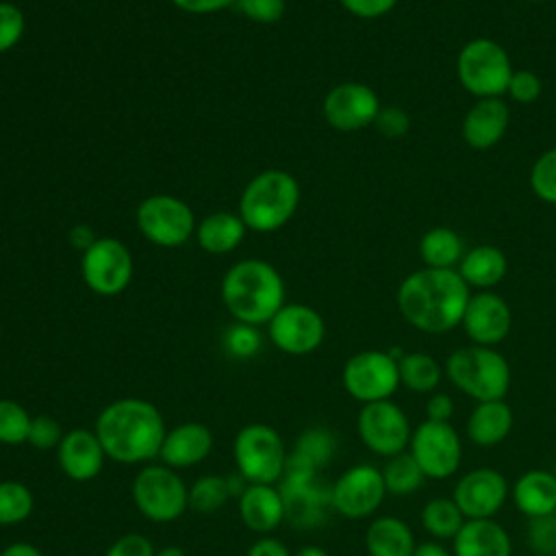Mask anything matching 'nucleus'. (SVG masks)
Segmentation results:
<instances>
[{
	"mask_svg": "<svg viewBox=\"0 0 556 556\" xmlns=\"http://www.w3.org/2000/svg\"><path fill=\"white\" fill-rule=\"evenodd\" d=\"M135 271L130 250L115 237H98L80 254V276L89 291L102 298L119 295L128 289Z\"/></svg>",
	"mask_w": 556,
	"mask_h": 556,
	"instance_id": "9d476101",
	"label": "nucleus"
},
{
	"mask_svg": "<svg viewBox=\"0 0 556 556\" xmlns=\"http://www.w3.org/2000/svg\"><path fill=\"white\" fill-rule=\"evenodd\" d=\"M300 206V182L285 169H265L248 180L239 198V217L254 232L282 228Z\"/></svg>",
	"mask_w": 556,
	"mask_h": 556,
	"instance_id": "20e7f679",
	"label": "nucleus"
},
{
	"mask_svg": "<svg viewBox=\"0 0 556 556\" xmlns=\"http://www.w3.org/2000/svg\"><path fill=\"white\" fill-rule=\"evenodd\" d=\"M445 378L469 400H504L510 389V365L502 352L486 345L454 350L443 365Z\"/></svg>",
	"mask_w": 556,
	"mask_h": 556,
	"instance_id": "39448f33",
	"label": "nucleus"
},
{
	"mask_svg": "<svg viewBox=\"0 0 556 556\" xmlns=\"http://www.w3.org/2000/svg\"><path fill=\"white\" fill-rule=\"evenodd\" d=\"M387 495L380 467L358 463L330 484V508L345 519H365L382 506Z\"/></svg>",
	"mask_w": 556,
	"mask_h": 556,
	"instance_id": "4468645a",
	"label": "nucleus"
},
{
	"mask_svg": "<svg viewBox=\"0 0 556 556\" xmlns=\"http://www.w3.org/2000/svg\"><path fill=\"white\" fill-rule=\"evenodd\" d=\"M267 334L276 350L289 356H306L324 343L326 321L308 304L285 302L269 319Z\"/></svg>",
	"mask_w": 556,
	"mask_h": 556,
	"instance_id": "2eb2a0df",
	"label": "nucleus"
},
{
	"mask_svg": "<svg viewBox=\"0 0 556 556\" xmlns=\"http://www.w3.org/2000/svg\"><path fill=\"white\" fill-rule=\"evenodd\" d=\"M141 237L159 248H178L195 235V215L191 206L169 193H154L139 202L135 213Z\"/></svg>",
	"mask_w": 556,
	"mask_h": 556,
	"instance_id": "1a4fd4ad",
	"label": "nucleus"
},
{
	"mask_svg": "<svg viewBox=\"0 0 556 556\" xmlns=\"http://www.w3.org/2000/svg\"><path fill=\"white\" fill-rule=\"evenodd\" d=\"M515 508L528 519L556 513V478L552 469H528L510 484Z\"/></svg>",
	"mask_w": 556,
	"mask_h": 556,
	"instance_id": "b1692460",
	"label": "nucleus"
},
{
	"mask_svg": "<svg viewBox=\"0 0 556 556\" xmlns=\"http://www.w3.org/2000/svg\"><path fill=\"white\" fill-rule=\"evenodd\" d=\"M334 450H337L334 432H330L328 428L315 426V428L304 430L298 437L295 447L289 454V458L308 467V469H313V471H317L319 467H324L332 458Z\"/></svg>",
	"mask_w": 556,
	"mask_h": 556,
	"instance_id": "72a5a7b5",
	"label": "nucleus"
},
{
	"mask_svg": "<svg viewBox=\"0 0 556 556\" xmlns=\"http://www.w3.org/2000/svg\"><path fill=\"white\" fill-rule=\"evenodd\" d=\"M232 7L250 22L276 24L287 11V0H235Z\"/></svg>",
	"mask_w": 556,
	"mask_h": 556,
	"instance_id": "79ce46f5",
	"label": "nucleus"
},
{
	"mask_svg": "<svg viewBox=\"0 0 556 556\" xmlns=\"http://www.w3.org/2000/svg\"><path fill=\"white\" fill-rule=\"evenodd\" d=\"M176 9H180L182 13H191V15H211V13H219L228 7L235 4V0H169Z\"/></svg>",
	"mask_w": 556,
	"mask_h": 556,
	"instance_id": "09e8293b",
	"label": "nucleus"
},
{
	"mask_svg": "<svg viewBox=\"0 0 556 556\" xmlns=\"http://www.w3.org/2000/svg\"><path fill=\"white\" fill-rule=\"evenodd\" d=\"M232 460L248 484H276L287 471L289 452L274 426L252 421L235 434Z\"/></svg>",
	"mask_w": 556,
	"mask_h": 556,
	"instance_id": "423d86ee",
	"label": "nucleus"
},
{
	"mask_svg": "<svg viewBox=\"0 0 556 556\" xmlns=\"http://www.w3.org/2000/svg\"><path fill=\"white\" fill-rule=\"evenodd\" d=\"M343 389L361 404L391 400L400 389L397 361L389 350H363L352 354L341 371Z\"/></svg>",
	"mask_w": 556,
	"mask_h": 556,
	"instance_id": "f8f14e48",
	"label": "nucleus"
},
{
	"mask_svg": "<svg viewBox=\"0 0 556 556\" xmlns=\"http://www.w3.org/2000/svg\"><path fill=\"white\" fill-rule=\"evenodd\" d=\"M526 543L534 556H556V513L528 519Z\"/></svg>",
	"mask_w": 556,
	"mask_h": 556,
	"instance_id": "4c0bfd02",
	"label": "nucleus"
},
{
	"mask_svg": "<svg viewBox=\"0 0 556 556\" xmlns=\"http://www.w3.org/2000/svg\"><path fill=\"white\" fill-rule=\"evenodd\" d=\"M245 556H293V554L289 552V547L280 539H274V536L265 534L248 547Z\"/></svg>",
	"mask_w": 556,
	"mask_h": 556,
	"instance_id": "8fccbe9b",
	"label": "nucleus"
},
{
	"mask_svg": "<svg viewBox=\"0 0 556 556\" xmlns=\"http://www.w3.org/2000/svg\"><path fill=\"white\" fill-rule=\"evenodd\" d=\"M452 556H513V539L495 519H467L452 539Z\"/></svg>",
	"mask_w": 556,
	"mask_h": 556,
	"instance_id": "5701e85b",
	"label": "nucleus"
},
{
	"mask_svg": "<svg viewBox=\"0 0 556 556\" xmlns=\"http://www.w3.org/2000/svg\"><path fill=\"white\" fill-rule=\"evenodd\" d=\"M26 33V15L15 2L0 0V54L13 50Z\"/></svg>",
	"mask_w": 556,
	"mask_h": 556,
	"instance_id": "58836bf2",
	"label": "nucleus"
},
{
	"mask_svg": "<svg viewBox=\"0 0 556 556\" xmlns=\"http://www.w3.org/2000/svg\"><path fill=\"white\" fill-rule=\"evenodd\" d=\"M400 387L413 393H432L441 384L445 371L443 365L426 352H404L397 358Z\"/></svg>",
	"mask_w": 556,
	"mask_h": 556,
	"instance_id": "c756f323",
	"label": "nucleus"
},
{
	"mask_svg": "<svg viewBox=\"0 0 556 556\" xmlns=\"http://www.w3.org/2000/svg\"><path fill=\"white\" fill-rule=\"evenodd\" d=\"M237 510L250 532L265 536L285 521L287 502L276 484H245L237 495Z\"/></svg>",
	"mask_w": 556,
	"mask_h": 556,
	"instance_id": "412c9836",
	"label": "nucleus"
},
{
	"mask_svg": "<svg viewBox=\"0 0 556 556\" xmlns=\"http://www.w3.org/2000/svg\"><path fill=\"white\" fill-rule=\"evenodd\" d=\"M130 497L148 521L172 523L189 508V484L178 469L163 463H148L135 473Z\"/></svg>",
	"mask_w": 556,
	"mask_h": 556,
	"instance_id": "0eeeda50",
	"label": "nucleus"
},
{
	"mask_svg": "<svg viewBox=\"0 0 556 556\" xmlns=\"http://www.w3.org/2000/svg\"><path fill=\"white\" fill-rule=\"evenodd\" d=\"M248 232V226L232 211H213L195 226V241L206 254H228L237 250Z\"/></svg>",
	"mask_w": 556,
	"mask_h": 556,
	"instance_id": "a878e982",
	"label": "nucleus"
},
{
	"mask_svg": "<svg viewBox=\"0 0 556 556\" xmlns=\"http://www.w3.org/2000/svg\"><path fill=\"white\" fill-rule=\"evenodd\" d=\"M154 556H187V554H185V549L178 547V545H165V547H159V549L154 552Z\"/></svg>",
	"mask_w": 556,
	"mask_h": 556,
	"instance_id": "5fc2aeb1",
	"label": "nucleus"
},
{
	"mask_svg": "<svg viewBox=\"0 0 556 556\" xmlns=\"http://www.w3.org/2000/svg\"><path fill=\"white\" fill-rule=\"evenodd\" d=\"M339 4L354 17L378 20L393 11L397 0H339Z\"/></svg>",
	"mask_w": 556,
	"mask_h": 556,
	"instance_id": "49530a36",
	"label": "nucleus"
},
{
	"mask_svg": "<svg viewBox=\"0 0 556 556\" xmlns=\"http://www.w3.org/2000/svg\"><path fill=\"white\" fill-rule=\"evenodd\" d=\"M508 269V261L504 252L497 245H476L467 250L458 263V274L460 278L480 291H489L495 287L500 280H504Z\"/></svg>",
	"mask_w": 556,
	"mask_h": 556,
	"instance_id": "cd10ccee",
	"label": "nucleus"
},
{
	"mask_svg": "<svg viewBox=\"0 0 556 556\" xmlns=\"http://www.w3.org/2000/svg\"><path fill=\"white\" fill-rule=\"evenodd\" d=\"M460 326L473 345L495 348L508 337L513 313L502 295L493 291H478L471 293Z\"/></svg>",
	"mask_w": 556,
	"mask_h": 556,
	"instance_id": "a211bd4d",
	"label": "nucleus"
},
{
	"mask_svg": "<svg viewBox=\"0 0 556 556\" xmlns=\"http://www.w3.org/2000/svg\"><path fill=\"white\" fill-rule=\"evenodd\" d=\"M413 556H452V549H447V547L443 545V541L430 539V541L417 543Z\"/></svg>",
	"mask_w": 556,
	"mask_h": 556,
	"instance_id": "3c124183",
	"label": "nucleus"
},
{
	"mask_svg": "<svg viewBox=\"0 0 556 556\" xmlns=\"http://www.w3.org/2000/svg\"><path fill=\"white\" fill-rule=\"evenodd\" d=\"M528 2H541V0H528Z\"/></svg>",
	"mask_w": 556,
	"mask_h": 556,
	"instance_id": "4d7b16f0",
	"label": "nucleus"
},
{
	"mask_svg": "<svg viewBox=\"0 0 556 556\" xmlns=\"http://www.w3.org/2000/svg\"><path fill=\"white\" fill-rule=\"evenodd\" d=\"M424 530L434 541H452L467 521L452 497H430L419 513Z\"/></svg>",
	"mask_w": 556,
	"mask_h": 556,
	"instance_id": "2f4dec72",
	"label": "nucleus"
},
{
	"mask_svg": "<svg viewBox=\"0 0 556 556\" xmlns=\"http://www.w3.org/2000/svg\"><path fill=\"white\" fill-rule=\"evenodd\" d=\"M213 432L202 421H182L174 428H167L161 443L159 463L172 469H189L204 463L213 452Z\"/></svg>",
	"mask_w": 556,
	"mask_h": 556,
	"instance_id": "aec40b11",
	"label": "nucleus"
},
{
	"mask_svg": "<svg viewBox=\"0 0 556 556\" xmlns=\"http://www.w3.org/2000/svg\"><path fill=\"white\" fill-rule=\"evenodd\" d=\"M63 434L65 432H63L61 424L52 415H33L26 443L39 452H48V450L59 447Z\"/></svg>",
	"mask_w": 556,
	"mask_h": 556,
	"instance_id": "ea45409f",
	"label": "nucleus"
},
{
	"mask_svg": "<svg viewBox=\"0 0 556 556\" xmlns=\"http://www.w3.org/2000/svg\"><path fill=\"white\" fill-rule=\"evenodd\" d=\"M93 432L106 458L119 465H148L159 458L167 426L163 413L152 402L119 397L98 413Z\"/></svg>",
	"mask_w": 556,
	"mask_h": 556,
	"instance_id": "f257e3e1",
	"label": "nucleus"
},
{
	"mask_svg": "<svg viewBox=\"0 0 556 556\" xmlns=\"http://www.w3.org/2000/svg\"><path fill=\"white\" fill-rule=\"evenodd\" d=\"M35 510V495L22 480H0V528L20 526Z\"/></svg>",
	"mask_w": 556,
	"mask_h": 556,
	"instance_id": "f704fd0d",
	"label": "nucleus"
},
{
	"mask_svg": "<svg viewBox=\"0 0 556 556\" xmlns=\"http://www.w3.org/2000/svg\"><path fill=\"white\" fill-rule=\"evenodd\" d=\"M541 89H543V85H541L539 74H534L532 70H517V72H513V76L508 80L506 93L519 104H530V102L539 100Z\"/></svg>",
	"mask_w": 556,
	"mask_h": 556,
	"instance_id": "37998d69",
	"label": "nucleus"
},
{
	"mask_svg": "<svg viewBox=\"0 0 556 556\" xmlns=\"http://www.w3.org/2000/svg\"><path fill=\"white\" fill-rule=\"evenodd\" d=\"M513 424V408L504 400L476 402L465 421V434L478 447H493L510 434Z\"/></svg>",
	"mask_w": 556,
	"mask_h": 556,
	"instance_id": "393cba45",
	"label": "nucleus"
},
{
	"mask_svg": "<svg viewBox=\"0 0 556 556\" xmlns=\"http://www.w3.org/2000/svg\"><path fill=\"white\" fill-rule=\"evenodd\" d=\"M382 471V480L387 486V493L397 495V497H406L417 493L424 482L428 480L421 471V467L417 465V460L406 452H400L391 458H384V465L380 467Z\"/></svg>",
	"mask_w": 556,
	"mask_h": 556,
	"instance_id": "473e14b6",
	"label": "nucleus"
},
{
	"mask_svg": "<svg viewBox=\"0 0 556 556\" xmlns=\"http://www.w3.org/2000/svg\"><path fill=\"white\" fill-rule=\"evenodd\" d=\"M408 454L417 460L428 480H445L460 469L463 439L452 421L424 419L413 428Z\"/></svg>",
	"mask_w": 556,
	"mask_h": 556,
	"instance_id": "9b49d317",
	"label": "nucleus"
},
{
	"mask_svg": "<svg viewBox=\"0 0 556 556\" xmlns=\"http://www.w3.org/2000/svg\"><path fill=\"white\" fill-rule=\"evenodd\" d=\"M56 452L61 471L74 482H89L100 476L106 454L93 428H72L63 434Z\"/></svg>",
	"mask_w": 556,
	"mask_h": 556,
	"instance_id": "6ab92c4d",
	"label": "nucleus"
},
{
	"mask_svg": "<svg viewBox=\"0 0 556 556\" xmlns=\"http://www.w3.org/2000/svg\"><path fill=\"white\" fill-rule=\"evenodd\" d=\"M241 482H245L241 476L237 482L230 476H200L189 484V508H193L195 513H215L224 508L232 495H239L243 491V486H235Z\"/></svg>",
	"mask_w": 556,
	"mask_h": 556,
	"instance_id": "7c9ffc66",
	"label": "nucleus"
},
{
	"mask_svg": "<svg viewBox=\"0 0 556 556\" xmlns=\"http://www.w3.org/2000/svg\"><path fill=\"white\" fill-rule=\"evenodd\" d=\"M530 187L534 195L547 204H556V148L545 150L530 169Z\"/></svg>",
	"mask_w": 556,
	"mask_h": 556,
	"instance_id": "e433bc0d",
	"label": "nucleus"
},
{
	"mask_svg": "<svg viewBox=\"0 0 556 556\" xmlns=\"http://www.w3.org/2000/svg\"><path fill=\"white\" fill-rule=\"evenodd\" d=\"M465 254L463 239L456 230L447 226H434L424 232L419 239V256L426 263V267L434 269H452L460 263Z\"/></svg>",
	"mask_w": 556,
	"mask_h": 556,
	"instance_id": "c85d7f7f",
	"label": "nucleus"
},
{
	"mask_svg": "<svg viewBox=\"0 0 556 556\" xmlns=\"http://www.w3.org/2000/svg\"><path fill=\"white\" fill-rule=\"evenodd\" d=\"M424 413H426V419L430 421H450L454 415V400L447 393L432 391L426 397Z\"/></svg>",
	"mask_w": 556,
	"mask_h": 556,
	"instance_id": "de8ad7c7",
	"label": "nucleus"
},
{
	"mask_svg": "<svg viewBox=\"0 0 556 556\" xmlns=\"http://www.w3.org/2000/svg\"><path fill=\"white\" fill-rule=\"evenodd\" d=\"M356 434L371 454L391 458L408 450L413 426L400 404L393 400H380L361 404L356 415Z\"/></svg>",
	"mask_w": 556,
	"mask_h": 556,
	"instance_id": "ddd939ff",
	"label": "nucleus"
},
{
	"mask_svg": "<svg viewBox=\"0 0 556 556\" xmlns=\"http://www.w3.org/2000/svg\"><path fill=\"white\" fill-rule=\"evenodd\" d=\"M508 497L510 484L506 476L493 467H473L465 471L452 491V500L465 519H493Z\"/></svg>",
	"mask_w": 556,
	"mask_h": 556,
	"instance_id": "dca6fc26",
	"label": "nucleus"
},
{
	"mask_svg": "<svg viewBox=\"0 0 556 556\" xmlns=\"http://www.w3.org/2000/svg\"><path fill=\"white\" fill-rule=\"evenodd\" d=\"M33 415L17 400L0 397V445H22L28 441Z\"/></svg>",
	"mask_w": 556,
	"mask_h": 556,
	"instance_id": "c9c22d12",
	"label": "nucleus"
},
{
	"mask_svg": "<svg viewBox=\"0 0 556 556\" xmlns=\"http://www.w3.org/2000/svg\"><path fill=\"white\" fill-rule=\"evenodd\" d=\"M374 126L382 137L389 139H400L410 130V117L404 109L400 106H380Z\"/></svg>",
	"mask_w": 556,
	"mask_h": 556,
	"instance_id": "c03bdc74",
	"label": "nucleus"
},
{
	"mask_svg": "<svg viewBox=\"0 0 556 556\" xmlns=\"http://www.w3.org/2000/svg\"><path fill=\"white\" fill-rule=\"evenodd\" d=\"M222 302L239 324L267 326L285 304V280L263 258H243L228 267L222 278Z\"/></svg>",
	"mask_w": 556,
	"mask_h": 556,
	"instance_id": "7ed1b4c3",
	"label": "nucleus"
},
{
	"mask_svg": "<svg viewBox=\"0 0 556 556\" xmlns=\"http://www.w3.org/2000/svg\"><path fill=\"white\" fill-rule=\"evenodd\" d=\"M156 547L141 532H126L117 536L104 552V556H154Z\"/></svg>",
	"mask_w": 556,
	"mask_h": 556,
	"instance_id": "a18cd8bd",
	"label": "nucleus"
},
{
	"mask_svg": "<svg viewBox=\"0 0 556 556\" xmlns=\"http://www.w3.org/2000/svg\"><path fill=\"white\" fill-rule=\"evenodd\" d=\"M0 556H43V552L33 545V543H26V541H15V543H9Z\"/></svg>",
	"mask_w": 556,
	"mask_h": 556,
	"instance_id": "603ef678",
	"label": "nucleus"
},
{
	"mask_svg": "<svg viewBox=\"0 0 556 556\" xmlns=\"http://www.w3.org/2000/svg\"><path fill=\"white\" fill-rule=\"evenodd\" d=\"M508 52L489 37L467 41L456 59V74L465 91L480 98H500L506 93L513 76Z\"/></svg>",
	"mask_w": 556,
	"mask_h": 556,
	"instance_id": "6e6552de",
	"label": "nucleus"
},
{
	"mask_svg": "<svg viewBox=\"0 0 556 556\" xmlns=\"http://www.w3.org/2000/svg\"><path fill=\"white\" fill-rule=\"evenodd\" d=\"M552 473H554V478H556V467H554V469H552Z\"/></svg>",
	"mask_w": 556,
	"mask_h": 556,
	"instance_id": "6e6d98bb",
	"label": "nucleus"
},
{
	"mask_svg": "<svg viewBox=\"0 0 556 556\" xmlns=\"http://www.w3.org/2000/svg\"><path fill=\"white\" fill-rule=\"evenodd\" d=\"M224 345H226L230 356L250 358L261 348V334H258L256 326H248V324L237 321L235 326L228 328V332L224 337Z\"/></svg>",
	"mask_w": 556,
	"mask_h": 556,
	"instance_id": "a19ab883",
	"label": "nucleus"
},
{
	"mask_svg": "<svg viewBox=\"0 0 556 556\" xmlns=\"http://www.w3.org/2000/svg\"><path fill=\"white\" fill-rule=\"evenodd\" d=\"M378 111V93L369 85L354 80L334 85L321 102L324 119L339 132H356L371 126Z\"/></svg>",
	"mask_w": 556,
	"mask_h": 556,
	"instance_id": "f3484780",
	"label": "nucleus"
},
{
	"mask_svg": "<svg viewBox=\"0 0 556 556\" xmlns=\"http://www.w3.org/2000/svg\"><path fill=\"white\" fill-rule=\"evenodd\" d=\"M415 545L410 526L395 515L374 517L365 530V549L369 556H413Z\"/></svg>",
	"mask_w": 556,
	"mask_h": 556,
	"instance_id": "bb28decb",
	"label": "nucleus"
},
{
	"mask_svg": "<svg viewBox=\"0 0 556 556\" xmlns=\"http://www.w3.org/2000/svg\"><path fill=\"white\" fill-rule=\"evenodd\" d=\"M510 111L502 98H480L463 117V139L473 150H489L508 130Z\"/></svg>",
	"mask_w": 556,
	"mask_h": 556,
	"instance_id": "4be33fe9",
	"label": "nucleus"
},
{
	"mask_svg": "<svg viewBox=\"0 0 556 556\" xmlns=\"http://www.w3.org/2000/svg\"><path fill=\"white\" fill-rule=\"evenodd\" d=\"M469 298V285L458 269L424 267L406 276L397 287L402 317L428 334H443L460 326Z\"/></svg>",
	"mask_w": 556,
	"mask_h": 556,
	"instance_id": "f03ea898",
	"label": "nucleus"
},
{
	"mask_svg": "<svg viewBox=\"0 0 556 556\" xmlns=\"http://www.w3.org/2000/svg\"><path fill=\"white\" fill-rule=\"evenodd\" d=\"M293 556H330V554L319 545H302L298 552H293Z\"/></svg>",
	"mask_w": 556,
	"mask_h": 556,
	"instance_id": "864d4df0",
	"label": "nucleus"
}]
</instances>
